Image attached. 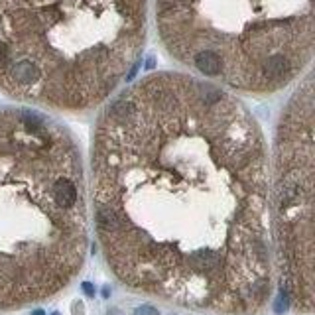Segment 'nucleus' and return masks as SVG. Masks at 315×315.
I'll return each instance as SVG.
<instances>
[{"mask_svg":"<svg viewBox=\"0 0 315 315\" xmlns=\"http://www.w3.org/2000/svg\"><path fill=\"white\" fill-rule=\"evenodd\" d=\"M95 217L114 274L182 305L246 311L270 291L266 150L250 110L187 73H154L103 110Z\"/></svg>","mask_w":315,"mask_h":315,"instance_id":"f257e3e1","label":"nucleus"},{"mask_svg":"<svg viewBox=\"0 0 315 315\" xmlns=\"http://www.w3.org/2000/svg\"><path fill=\"white\" fill-rule=\"evenodd\" d=\"M83 164L75 136L22 110L0 114V305L50 295L87 248Z\"/></svg>","mask_w":315,"mask_h":315,"instance_id":"f03ea898","label":"nucleus"},{"mask_svg":"<svg viewBox=\"0 0 315 315\" xmlns=\"http://www.w3.org/2000/svg\"><path fill=\"white\" fill-rule=\"evenodd\" d=\"M150 0H0V83L55 110L87 112L126 81Z\"/></svg>","mask_w":315,"mask_h":315,"instance_id":"7ed1b4c3","label":"nucleus"},{"mask_svg":"<svg viewBox=\"0 0 315 315\" xmlns=\"http://www.w3.org/2000/svg\"><path fill=\"white\" fill-rule=\"evenodd\" d=\"M168 55L205 81L276 93L313 57V0H154Z\"/></svg>","mask_w":315,"mask_h":315,"instance_id":"20e7f679","label":"nucleus"},{"mask_svg":"<svg viewBox=\"0 0 315 315\" xmlns=\"http://www.w3.org/2000/svg\"><path fill=\"white\" fill-rule=\"evenodd\" d=\"M276 203L280 246L286 258L288 297L311 309L313 225V83L305 81L288 101L276 132Z\"/></svg>","mask_w":315,"mask_h":315,"instance_id":"39448f33","label":"nucleus"},{"mask_svg":"<svg viewBox=\"0 0 315 315\" xmlns=\"http://www.w3.org/2000/svg\"><path fill=\"white\" fill-rule=\"evenodd\" d=\"M134 315H160V313H158V309L152 307V305H142L134 311Z\"/></svg>","mask_w":315,"mask_h":315,"instance_id":"423d86ee","label":"nucleus"},{"mask_svg":"<svg viewBox=\"0 0 315 315\" xmlns=\"http://www.w3.org/2000/svg\"><path fill=\"white\" fill-rule=\"evenodd\" d=\"M83 289H85V293H87V295H93V293H95V289H93V286H91L89 282H85V284H83Z\"/></svg>","mask_w":315,"mask_h":315,"instance_id":"0eeeda50","label":"nucleus"},{"mask_svg":"<svg viewBox=\"0 0 315 315\" xmlns=\"http://www.w3.org/2000/svg\"><path fill=\"white\" fill-rule=\"evenodd\" d=\"M34 315H44V311H40V309H38V311H34Z\"/></svg>","mask_w":315,"mask_h":315,"instance_id":"6e6552de","label":"nucleus"},{"mask_svg":"<svg viewBox=\"0 0 315 315\" xmlns=\"http://www.w3.org/2000/svg\"><path fill=\"white\" fill-rule=\"evenodd\" d=\"M53 315H59V313H53Z\"/></svg>","mask_w":315,"mask_h":315,"instance_id":"1a4fd4ad","label":"nucleus"}]
</instances>
